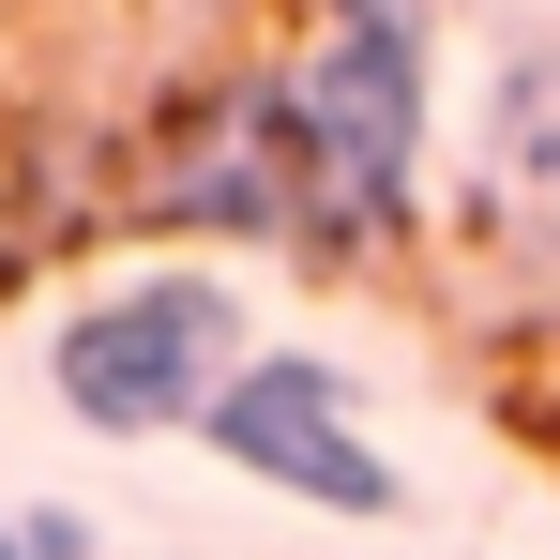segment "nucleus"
Instances as JSON below:
<instances>
[{"mask_svg": "<svg viewBox=\"0 0 560 560\" xmlns=\"http://www.w3.org/2000/svg\"><path fill=\"white\" fill-rule=\"evenodd\" d=\"M424 92H440V31L349 0L303 31L288 61V121H303V243L318 258H378L424 228Z\"/></svg>", "mask_w": 560, "mask_h": 560, "instance_id": "nucleus-1", "label": "nucleus"}, {"mask_svg": "<svg viewBox=\"0 0 560 560\" xmlns=\"http://www.w3.org/2000/svg\"><path fill=\"white\" fill-rule=\"evenodd\" d=\"M228 378H243V303H228V273H137V288H106V303L61 318V409L106 424V440H167Z\"/></svg>", "mask_w": 560, "mask_h": 560, "instance_id": "nucleus-2", "label": "nucleus"}, {"mask_svg": "<svg viewBox=\"0 0 560 560\" xmlns=\"http://www.w3.org/2000/svg\"><path fill=\"white\" fill-rule=\"evenodd\" d=\"M137 212L167 228H228V243H303V121H288V77L243 61L152 137L137 167Z\"/></svg>", "mask_w": 560, "mask_h": 560, "instance_id": "nucleus-3", "label": "nucleus"}, {"mask_svg": "<svg viewBox=\"0 0 560 560\" xmlns=\"http://www.w3.org/2000/svg\"><path fill=\"white\" fill-rule=\"evenodd\" d=\"M197 440L288 500H318V515H394V455L349 424V378L303 364V349H243V378L197 409Z\"/></svg>", "mask_w": 560, "mask_h": 560, "instance_id": "nucleus-4", "label": "nucleus"}, {"mask_svg": "<svg viewBox=\"0 0 560 560\" xmlns=\"http://www.w3.org/2000/svg\"><path fill=\"white\" fill-rule=\"evenodd\" d=\"M469 212H485L500 243L560 258V31H546V46H515V61L485 77V137H469Z\"/></svg>", "mask_w": 560, "mask_h": 560, "instance_id": "nucleus-5", "label": "nucleus"}, {"mask_svg": "<svg viewBox=\"0 0 560 560\" xmlns=\"http://www.w3.org/2000/svg\"><path fill=\"white\" fill-rule=\"evenodd\" d=\"M0 560H31V530H15V515H0Z\"/></svg>", "mask_w": 560, "mask_h": 560, "instance_id": "nucleus-6", "label": "nucleus"}]
</instances>
